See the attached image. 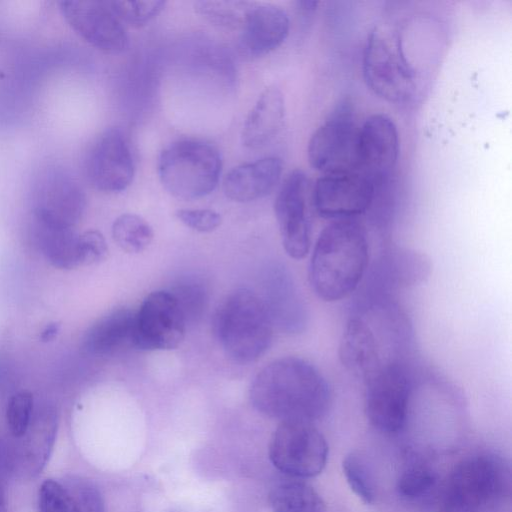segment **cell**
<instances>
[{
	"label": "cell",
	"instance_id": "18",
	"mask_svg": "<svg viewBox=\"0 0 512 512\" xmlns=\"http://www.w3.org/2000/svg\"><path fill=\"white\" fill-rule=\"evenodd\" d=\"M399 134L394 121L384 114H373L359 129L357 171L375 186L385 182L399 157Z\"/></svg>",
	"mask_w": 512,
	"mask_h": 512
},
{
	"label": "cell",
	"instance_id": "14",
	"mask_svg": "<svg viewBox=\"0 0 512 512\" xmlns=\"http://www.w3.org/2000/svg\"><path fill=\"white\" fill-rule=\"evenodd\" d=\"M309 179L300 169L290 172L276 195L274 212L282 244L293 259H303L311 248L308 211Z\"/></svg>",
	"mask_w": 512,
	"mask_h": 512
},
{
	"label": "cell",
	"instance_id": "11",
	"mask_svg": "<svg viewBox=\"0 0 512 512\" xmlns=\"http://www.w3.org/2000/svg\"><path fill=\"white\" fill-rule=\"evenodd\" d=\"M359 129L350 105L339 104L309 139L307 156L311 167L322 174L358 172Z\"/></svg>",
	"mask_w": 512,
	"mask_h": 512
},
{
	"label": "cell",
	"instance_id": "2",
	"mask_svg": "<svg viewBox=\"0 0 512 512\" xmlns=\"http://www.w3.org/2000/svg\"><path fill=\"white\" fill-rule=\"evenodd\" d=\"M250 400L258 412L280 422L313 423L329 411L332 390L315 365L287 356L259 371L250 388Z\"/></svg>",
	"mask_w": 512,
	"mask_h": 512
},
{
	"label": "cell",
	"instance_id": "4",
	"mask_svg": "<svg viewBox=\"0 0 512 512\" xmlns=\"http://www.w3.org/2000/svg\"><path fill=\"white\" fill-rule=\"evenodd\" d=\"M510 480L503 458L480 453L457 463L428 499L433 512H479L509 494Z\"/></svg>",
	"mask_w": 512,
	"mask_h": 512
},
{
	"label": "cell",
	"instance_id": "32",
	"mask_svg": "<svg viewBox=\"0 0 512 512\" xmlns=\"http://www.w3.org/2000/svg\"><path fill=\"white\" fill-rule=\"evenodd\" d=\"M342 469L351 490L366 504L375 501V487L365 459L357 452L345 456Z\"/></svg>",
	"mask_w": 512,
	"mask_h": 512
},
{
	"label": "cell",
	"instance_id": "23",
	"mask_svg": "<svg viewBox=\"0 0 512 512\" xmlns=\"http://www.w3.org/2000/svg\"><path fill=\"white\" fill-rule=\"evenodd\" d=\"M283 163L276 156L233 168L224 178L225 195L236 202H250L268 195L281 178Z\"/></svg>",
	"mask_w": 512,
	"mask_h": 512
},
{
	"label": "cell",
	"instance_id": "7",
	"mask_svg": "<svg viewBox=\"0 0 512 512\" xmlns=\"http://www.w3.org/2000/svg\"><path fill=\"white\" fill-rule=\"evenodd\" d=\"M222 160L218 150L203 141L183 139L161 153L158 174L173 197L193 200L210 194L217 186Z\"/></svg>",
	"mask_w": 512,
	"mask_h": 512
},
{
	"label": "cell",
	"instance_id": "39",
	"mask_svg": "<svg viewBox=\"0 0 512 512\" xmlns=\"http://www.w3.org/2000/svg\"><path fill=\"white\" fill-rule=\"evenodd\" d=\"M5 480L6 477L0 475V512H7Z\"/></svg>",
	"mask_w": 512,
	"mask_h": 512
},
{
	"label": "cell",
	"instance_id": "33",
	"mask_svg": "<svg viewBox=\"0 0 512 512\" xmlns=\"http://www.w3.org/2000/svg\"><path fill=\"white\" fill-rule=\"evenodd\" d=\"M34 398L30 391L20 390L9 398L5 418L10 436L18 440L27 432L33 412Z\"/></svg>",
	"mask_w": 512,
	"mask_h": 512
},
{
	"label": "cell",
	"instance_id": "13",
	"mask_svg": "<svg viewBox=\"0 0 512 512\" xmlns=\"http://www.w3.org/2000/svg\"><path fill=\"white\" fill-rule=\"evenodd\" d=\"M376 186L359 172L323 174L311 194L316 213L331 221L355 219L367 212Z\"/></svg>",
	"mask_w": 512,
	"mask_h": 512
},
{
	"label": "cell",
	"instance_id": "37",
	"mask_svg": "<svg viewBox=\"0 0 512 512\" xmlns=\"http://www.w3.org/2000/svg\"><path fill=\"white\" fill-rule=\"evenodd\" d=\"M9 473H12L9 445L0 435V475L7 477Z\"/></svg>",
	"mask_w": 512,
	"mask_h": 512
},
{
	"label": "cell",
	"instance_id": "34",
	"mask_svg": "<svg viewBox=\"0 0 512 512\" xmlns=\"http://www.w3.org/2000/svg\"><path fill=\"white\" fill-rule=\"evenodd\" d=\"M117 17L124 23L141 26L155 18L165 7L162 0L109 1Z\"/></svg>",
	"mask_w": 512,
	"mask_h": 512
},
{
	"label": "cell",
	"instance_id": "31",
	"mask_svg": "<svg viewBox=\"0 0 512 512\" xmlns=\"http://www.w3.org/2000/svg\"><path fill=\"white\" fill-rule=\"evenodd\" d=\"M251 5L242 1H198L195 8L212 23L235 28L242 27Z\"/></svg>",
	"mask_w": 512,
	"mask_h": 512
},
{
	"label": "cell",
	"instance_id": "36",
	"mask_svg": "<svg viewBox=\"0 0 512 512\" xmlns=\"http://www.w3.org/2000/svg\"><path fill=\"white\" fill-rule=\"evenodd\" d=\"M176 217L187 227L197 232H212L222 221L221 215L212 209H180Z\"/></svg>",
	"mask_w": 512,
	"mask_h": 512
},
{
	"label": "cell",
	"instance_id": "3",
	"mask_svg": "<svg viewBox=\"0 0 512 512\" xmlns=\"http://www.w3.org/2000/svg\"><path fill=\"white\" fill-rule=\"evenodd\" d=\"M369 264L365 228L356 219L332 221L313 246L308 266L310 287L325 302L343 300L358 290Z\"/></svg>",
	"mask_w": 512,
	"mask_h": 512
},
{
	"label": "cell",
	"instance_id": "22",
	"mask_svg": "<svg viewBox=\"0 0 512 512\" xmlns=\"http://www.w3.org/2000/svg\"><path fill=\"white\" fill-rule=\"evenodd\" d=\"M241 28V50L248 56L259 57L275 50L285 41L290 20L279 6L252 3Z\"/></svg>",
	"mask_w": 512,
	"mask_h": 512
},
{
	"label": "cell",
	"instance_id": "29",
	"mask_svg": "<svg viewBox=\"0 0 512 512\" xmlns=\"http://www.w3.org/2000/svg\"><path fill=\"white\" fill-rule=\"evenodd\" d=\"M169 292L175 298L186 324L201 319L209 301L208 289L202 280L191 277L182 279Z\"/></svg>",
	"mask_w": 512,
	"mask_h": 512
},
{
	"label": "cell",
	"instance_id": "20",
	"mask_svg": "<svg viewBox=\"0 0 512 512\" xmlns=\"http://www.w3.org/2000/svg\"><path fill=\"white\" fill-rule=\"evenodd\" d=\"M261 300L273 327L287 334H299L306 329L307 306L286 267L276 264L268 268Z\"/></svg>",
	"mask_w": 512,
	"mask_h": 512
},
{
	"label": "cell",
	"instance_id": "16",
	"mask_svg": "<svg viewBox=\"0 0 512 512\" xmlns=\"http://www.w3.org/2000/svg\"><path fill=\"white\" fill-rule=\"evenodd\" d=\"M84 171L91 186L102 192H121L131 184L134 160L119 128L106 129L93 141L85 156Z\"/></svg>",
	"mask_w": 512,
	"mask_h": 512
},
{
	"label": "cell",
	"instance_id": "26",
	"mask_svg": "<svg viewBox=\"0 0 512 512\" xmlns=\"http://www.w3.org/2000/svg\"><path fill=\"white\" fill-rule=\"evenodd\" d=\"M78 236L73 229L52 226L32 218L31 241L57 269L70 270L80 265Z\"/></svg>",
	"mask_w": 512,
	"mask_h": 512
},
{
	"label": "cell",
	"instance_id": "25",
	"mask_svg": "<svg viewBox=\"0 0 512 512\" xmlns=\"http://www.w3.org/2000/svg\"><path fill=\"white\" fill-rule=\"evenodd\" d=\"M284 118L285 103L281 91L267 87L245 119L241 132L243 145L251 149L265 146L280 132Z\"/></svg>",
	"mask_w": 512,
	"mask_h": 512
},
{
	"label": "cell",
	"instance_id": "27",
	"mask_svg": "<svg viewBox=\"0 0 512 512\" xmlns=\"http://www.w3.org/2000/svg\"><path fill=\"white\" fill-rule=\"evenodd\" d=\"M273 512H325L321 496L310 485L290 481L274 486L268 496Z\"/></svg>",
	"mask_w": 512,
	"mask_h": 512
},
{
	"label": "cell",
	"instance_id": "6",
	"mask_svg": "<svg viewBox=\"0 0 512 512\" xmlns=\"http://www.w3.org/2000/svg\"><path fill=\"white\" fill-rule=\"evenodd\" d=\"M363 77L367 86L391 103H406L415 95L416 71L404 50L397 27L383 23L369 33L362 57Z\"/></svg>",
	"mask_w": 512,
	"mask_h": 512
},
{
	"label": "cell",
	"instance_id": "38",
	"mask_svg": "<svg viewBox=\"0 0 512 512\" xmlns=\"http://www.w3.org/2000/svg\"><path fill=\"white\" fill-rule=\"evenodd\" d=\"M60 325L58 323H50L41 333L42 341L52 340L58 333Z\"/></svg>",
	"mask_w": 512,
	"mask_h": 512
},
{
	"label": "cell",
	"instance_id": "30",
	"mask_svg": "<svg viewBox=\"0 0 512 512\" xmlns=\"http://www.w3.org/2000/svg\"><path fill=\"white\" fill-rule=\"evenodd\" d=\"M437 472L427 464L415 463L405 468L396 483L398 494L408 500L429 497L438 485Z\"/></svg>",
	"mask_w": 512,
	"mask_h": 512
},
{
	"label": "cell",
	"instance_id": "19",
	"mask_svg": "<svg viewBox=\"0 0 512 512\" xmlns=\"http://www.w3.org/2000/svg\"><path fill=\"white\" fill-rule=\"evenodd\" d=\"M58 424V410L52 402L35 405L27 432L9 446L12 473L31 479L42 472L52 453Z\"/></svg>",
	"mask_w": 512,
	"mask_h": 512
},
{
	"label": "cell",
	"instance_id": "15",
	"mask_svg": "<svg viewBox=\"0 0 512 512\" xmlns=\"http://www.w3.org/2000/svg\"><path fill=\"white\" fill-rule=\"evenodd\" d=\"M186 321L169 291L150 293L134 316L133 346L142 350H171L185 335Z\"/></svg>",
	"mask_w": 512,
	"mask_h": 512
},
{
	"label": "cell",
	"instance_id": "17",
	"mask_svg": "<svg viewBox=\"0 0 512 512\" xmlns=\"http://www.w3.org/2000/svg\"><path fill=\"white\" fill-rule=\"evenodd\" d=\"M59 9L68 25L91 46L111 54L127 49V31L109 1L63 0Z\"/></svg>",
	"mask_w": 512,
	"mask_h": 512
},
{
	"label": "cell",
	"instance_id": "35",
	"mask_svg": "<svg viewBox=\"0 0 512 512\" xmlns=\"http://www.w3.org/2000/svg\"><path fill=\"white\" fill-rule=\"evenodd\" d=\"M78 249L80 265L98 264L108 255V246L103 234L94 229L79 234Z\"/></svg>",
	"mask_w": 512,
	"mask_h": 512
},
{
	"label": "cell",
	"instance_id": "24",
	"mask_svg": "<svg viewBox=\"0 0 512 512\" xmlns=\"http://www.w3.org/2000/svg\"><path fill=\"white\" fill-rule=\"evenodd\" d=\"M135 311L118 308L98 319L85 332L82 350L95 357L113 355L133 346Z\"/></svg>",
	"mask_w": 512,
	"mask_h": 512
},
{
	"label": "cell",
	"instance_id": "10",
	"mask_svg": "<svg viewBox=\"0 0 512 512\" xmlns=\"http://www.w3.org/2000/svg\"><path fill=\"white\" fill-rule=\"evenodd\" d=\"M273 466L295 478H311L325 468L328 445L322 433L308 422H281L268 449Z\"/></svg>",
	"mask_w": 512,
	"mask_h": 512
},
{
	"label": "cell",
	"instance_id": "8",
	"mask_svg": "<svg viewBox=\"0 0 512 512\" xmlns=\"http://www.w3.org/2000/svg\"><path fill=\"white\" fill-rule=\"evenodd\" d=\"M417 376L413 363L386 367L364 386V413L369 423L385 433L401 431L409 416Z\"/></svg>",
	"mask_w": 512,
	"mask_h": 512
},
{
	"label": "cell",
	"instance_id": "9",
	"mask_svg": "<svg viewBox=\"0 0 512 512\" xmlns=\"http://www.w3.org/2000/svg\"><path fill=\"white\" fill-rule=\"evenodd\" d=\"M32 218L61 228L73 227L86 209V195L63 166L48 164L35 174L30 190Z\"/></svg>",
	"mask_w": 512,
	"mask_h": 512
},
{
	"label": "cell",
	"instance_id": "12",
	"mask_svg": "<svg viewBox=\"0 0 512 512\" xmlns=\"http://www.w3.org/2000/svg\"><path fill=\"white\" fill-rule=\"evenodd\" d=\"M430 273L431 263L425 254L388 246L369 264L357 299L394 298V292L425 282Z\"/></svg>",
	"mask_w": 512,
	"mask_h": 512
},
{
	"label": "cell",
	"instance_id": "1",
	"mask_svg": "<svg viewBox=\"0 0 512 512\" xmlns=\"http://www.w3.org/2000/svg\"><path fill=\"white\" fill-rule=\"evenodd\" d=\"M356 300L339 344L344 367L364 382L386 367L411 363L414 331L399 303L394 298Z\"/></svg>",
	"mask_w": 512,
	"mask_h": 512
},
{
	"label": "cell",
	"instance_id": "28",
	"mask_svg": "<svg viewBox=\"0 0 512 512\" xmlns=\"http://www.w3.org/2000/svg\"><path fill=\"white\" fill-rule=\"evenodd\" d=\"M112 236L122 250L128 253H139L152 242L154 232L150 224L141 216L125 213L114 220Z\"/></svg>",
	"mask_w": 512,
	"mask_h": 512
},
{
	"label": "cell",
	"instance_id": "21",
	"mask_svg": "<svg viewBox=\"0 0 512 512\" xmlns=\"http://www.w3.org/2000/svg\"><path fill=\"white\" fill-rule=\"evenodd\" d=\"M39 512H105L98 486L79 475L44 480L38 490Z\"/></svg>",
	"mask_w": 512,
	"mask_h": 512
},
{
	"label": "cell",
	"instance_id": "5",
	"mask_svg": "<svg viewBox=\"0 0 512 512\" xmlns=\"http://www.w3.org/2000/svg\"><path fill=\"white\" fill-rule=\"evenodd\" d=\"M273 328L261 298L247 288L228 295L214 318V332L223 350L231 359L244 364L265 354Z\"/></svg>",
	"mask_w": 512,
	"mask_h": 512
}]
</instances>
